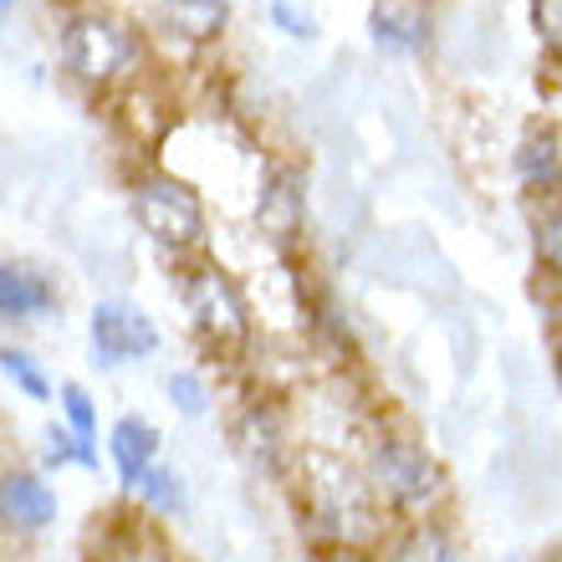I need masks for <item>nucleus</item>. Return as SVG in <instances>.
I'll return each instance as SVG.
<instances>
[{
    "mask_svg": "<svg viewBox=\"0 0 562 562\" xmlns=\"http://www.w3.org/2000/svg\"><path fill=\"white\" fill-rule=\"evenodd\" d=\"M134 52L138 46H134V36H128V26L113 21V15H82V21H72L67 36H61L67 67H72L77 77H92V82L123 72V67L134 61Z\"/></svg>",
    "mask_w": 562,
    "mask_h": 562,
    "instance_id": "nucleus-1",
    "label": "nucleus"
},
{
    "mask_svg": "<svg viewBox=\"0 0 562 562\" xmlns=\"http://www.w3.org/2000/svg\"><path fill=\"white\" fill-rule=\"evenodd\" d=\"M138 221L164 246H194L200 231H205L200 200L179 179H148V184H138Z\"/></svg>",
    "mask_w": 562,
    "mask_h": 562,
    "instance_id": "nucleus-2",
    "label": "nucleus"
},
{
    "mask_svg": "<svg viewBox=\"0 0 562 562\" xmlns=\"http://www.w3.org/2000/svg\"><path fill=\"white\" fill-rule=\"evenodd\" d=\"M154 348H159V327L138 307H123V302H98L92 307V358L103 369H119L128 358H148Z\"/></svg>",
    "mask_w": 562,
    "mask_h": 562,
    "instance_id": "nucleus-3",
    "label": "nucleus"
},
{
    "mask_svg": "<svg viewBox=\"0 0 562 562\" xmlns=\"http://www.w3.org/2000/svg\"><path fill=\"white\" fill-rule=\"evenodd\" d=\"M184 302H190L200 333H210V338L225 342V348L246 342V307H240V292L221 271H194V277L184 281Z\"/></svg>",
    "mask_w": 562,
    "mask_h": 562,
    "instance_id": "nucleus-4",
    "label": "nucleus"
},
{
    "mask_svg": "<svg viewBox=\"0 0 562 562\" xmlns=\"http://www.w3.org/2000/svg\"><path fill=\"white\" fill-rule=\"evenodd\" d=\"M373 471H379V481H384L389 496L404 502V506H425L429 496L440 491V471H435V460H425L415 445H404V440L379 445Z\"/></svg>",
    "mask_w": 562,
    "mask_h": 562,
    "instance_id": "nucleus-5",
    "label": "nucleus"
},
{
    "mask_svg": "<svg viewBox=\"0 0 562 562\" xmlns=\"http://www.w3.org/2000/svg\"><path fill=\"white\" fill-rule=\"evenodd\" d=\"M0 506H5V517L15 527H46V521L57 517V496L46 491L42 475H21L11 471L0 481Z\"/></svg>",
    "mask_w": 562,
    "mask_h": 562,
    "instance_id": "nucleus-6",
    "label": "nucleus"
},
{
    "mask_svg": "<svg viewBox=\"0 0 562 562\" xmlns=\"http://www.w3.org/2000/svg\"><path fill=\"white\" fill-rule=\"evenodd\" d=\"M46 307H52V286H46L42 271L5 261L0 267V312L5 317H42Z\"/></svg>",
    "mask_w": 562,
    "mask_h": 562,
    "instance_id": "nucleus-7",
    "label": "nucleus"
},
{
    "mask_svg": "<svg viewBox=\"0 0 562 562\" xmlns=\"http://www.w3.org/2000/svg\"><path fill=\"white\" fill-rule=\"evenodd\" d=\"M154 450H159V435H154V425L148 419H119V429H113V460H119L123 471V486H138L148 475V465H154Z\"/></svg>",
    "mask_w": 562,
    "mask_h": 562,
    "instance_id": "nucleus-8",
    "label": "nucleus"
},
{
    "mask_svg": "<svg viewBox=\"0 0 562 562\" xmlns=\"http://www.w3.org/2000/svg\"><path fill=\"white\" fill-rule=\"evenodd\" d=\"M164 15H169V26H175L179 36L210 42V36H221V26H225V0H164Z\"/></svg>",
    "mask_w": 562,
    "mask_h": 562,
    "instance_id": "nucleus-9",
    "label": "nucleus"
},
{
    "mask_svg": "<svg viewBox=\"0 0 562 562\" xmlns=\"http://www.w3.org/2000/svg\"><path fill=\"white\" fill-rule=\"evenodd\" d=\"M296 221H302V190H296V179L286 169H277L271 190L261 194V225H267L271 236H292Z\"/></svg>",
    "mask_w": 562,
    "mask_h": 562,
    "instance_id": "nucleus-10",
    "label": "nucleus"
},
{
    "mask_svg": "<svg viewBox=\"0 0 562 562\" xmlns=\"http://www.w3.org/2000/svg\"><path fill=\"white\" fill-rule=\"evenodd\" d=\"M373 36L394 46V52H415V46H425V21L409 11H379L373 15Z\"/></svg>",
    "mask_w": 562,
    "mask_h": 562,
    "instance_id": "nucleus-11",
    "label": "nucleus"
},
{
    "mask_svg": "<svg viewBox=\"0 0 562 562\" xmlns=\"http://www.w3.org/2000/svg\"><path fill=\"white\" fill-rule=\"evenodd\" d=\"M138 491H144L159 512H179V506H184V486H179V475L175 471H159V465H148V475L138 481Z\"/></svg>",
    "mask_w": 562,
    "mask_h": 562,
    "instance_id": "nucleus-12",
    "label": "nucleus"
},
{
    "mask_svg": "<svg viewBox=\"0 0 562 562\" xmlns=\"http://www.w3.org/2000/svg\"><path fill=\"white\" fill-rule=\"evenodd\" d=\"M517 169L527 179H542V184H552V179H558V144H552V138H532V144L517 154Z\"/></svg>",
    "mask_w": 562,
    "mask_h": 562,
    "instance_id": "nucleus-13",
    "label": "nucleus"
},
{
    "mask_svg": "<svg viewBox=\"0 0 562 562\" xmlns=\"http://www.w3.org/2000/svg\"><path fill=\"white\" fill-rule=\"evenodd\" d=\"M0 363H5V373H11L15 384L26 389L31 400H46V379H42V369H36V363H31V358L21 353V348H5V353H0Z\"/></svg>",
    "mask_w": 562,
    "mask_h": 562,
    "instance_id": "nucleus-14",
    "label": "nucleus"
},
{
    "mask_svg": "<svg viewBox=\"0 0 562 562\" xmlns=\"http://www.w3.org/2000/svg\"><path fill=\"white\" fill-rule=\"evenodd\" d=\"M537 251H542V261L548 267L562 271V205H552L542 221H537Z\"/></svg>",
    "mask_w": 562,
    "mask_h": 562,
    "instance_id": "nucleus-15",
    "label": "nucleus"
},
{
    "mask_svg": "<svg viewBox=\"0 0 562 562\" xmlns=\"http://www.w3.org/2000/svg\"><path fill=\"white\" fill-rule=\"evenodd\" d=\"M61 409H67V419H72V429L82 435V440L92 445V429H98V415H92V404H88V394L77 384H67L61 389Z\"/></svg>",
    "mask_w": 562,
    "mask_h": 562,
    "instance_id": "nucleus-16",
    "label": "nucleus"
},
{
    "mask_svg": "<svg viewBox=\"0 0 562 562\" xmlns=\"http://www.w3.org/2000/svg\"><path fill=\"white\" fill-rule=\"evenodd\" d=\"M169 394H175V404L184 415H205V394H200V379H194V373H175V379H169Z\"/></svg>",
    "mask_w": 562,
    "mask_h": 562,
    "instance_id": "nucleus-17",
    "label": "nucleus"
},
{
    "mask_svg": "<svg viewBox=\"0 0 562 562\" xmlns=\"http://www.w3.org/2000/svg\"><path fill=\"white\" fill-rule=\"evenodd\" d=\"M271 21H277L286 36H312V21H307V15H296L286 0H277V5H271Z\"/></svg>",
    "mask_w": 562,
    "mask_h": 562,
    "instance_id": "nucleus-18",
    "label": "nucleus"
},
{
    "mask_svg": "<svg viewBox=\"0 0 562 562\" xmlns=\"http://www.w3.org/2000/svg\"><path fill=\"white\" fill-rule=\"evenodd\" d=\"M558 379H562V358H558Z\"/></svg>",
    "mask_w": 562,
    "mask_h": 562,
    "instance_id": "nucleus-19",
    "label": "nucleus"
},
{
    "mask_svg": "<svg viewBox=\"0 0 562 562\" xmlns=\"http://www.w3.org/2000/svg\"><path fill=\"white\" fill-rule=\"evenodd\" d=\"M5 5H11V0H5Z\"/></svg>",
    "mask_w": 562,
    "mask_h": 562,
    "instance_id": "nucleus-20",
    "label": "nucleus"
}]
</instances>
